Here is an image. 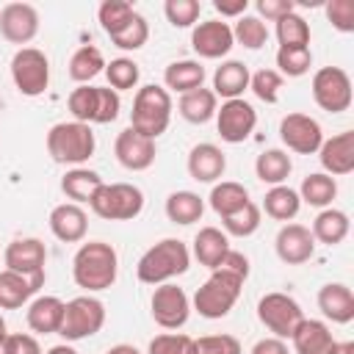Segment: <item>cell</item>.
Masks as SVG:
<instances>
[{
  "label": "cell",
  "instance_id": "obj_53",
  "mask_svg": "<svg viewBox=\"0 0 354 354\" xmlns=\"http://www.w3.org/2000/svg\"><path fill=\"white\" fill-rule=\"evenodd\" d=\"M216 268H221V271H227V274H235V277H241L243 282L249 279V257L241 254V252H235V249H230V252L221 257V263H218Z\"/></svg>",
  "mask_w": 354,
  "mask_h": 354
},
{
  "label": "cell",
  "instance_id": "obj_39",
  "mask_svg": "<svg viewBox=\"0 0 354 354\" xmlns=\"http://www.w3.org/2000/svg\"><path fill=\"white\" fill-rule=\"evenodd\" d=\"M277 39L279 47H310V22L290 11L282 19H277Z\"/></svg>",
  "mask_w": 354,
  "mask_h": 354
},
{
  "label": "cell",
  "instance_id": "obj_18",
  "mask_svg": "<svg viewBox=\"0 0 354 354\" xmlns=\"http://www.w3.org/2000/svg\"><path fill=\"white\" fill-rule=\"evenodd\" d=\"M232 28L221 19H205V22H196L194 30H191V47L199 58H224L230 50H232Z\"/></svg>",
  "mask_w": 354,
  "mask_h": 354
},
{
  "label": "cell",
  "instance_id": "obj_8",
  "mask_svg": "<svg viewBox=\"0 0 354 354\" xmlns=\"http://www.w3.org/2000/svg\"><path fill=\"white\" fill-rule=\"evenodd\" d=\"M257 318L271 332V337L290 340V335L296 332V326L304 321V310H301V304L293 296L274 290V293H266L257 301Z\"/></svg>",
  "mask_w": 354,
  "mask_h": 354
},
{
  "label": "cell",
  "instance_id": "obj_6",
  "mask_svg": "<svg viewBox=\"0 0 354 354\" xmlns=\"http://www.w3.org/2000/svg\"><path fill=\"white\" fill-rule=\"evenodd\" d=\"M88 207L105 221H133L144 210V191L133 183H102Z\"/></svg>",
  "mask_w": 354,
  "mask_h": 354
},
{
  "label": "cell",
  "instance_id": "obj_33",
  "mask_svg": "<svg viewBox=\"0 0 354 354\" xmlns=\"http://www.w3.org/2000/svg\"><path fill=\"white\" fill-rule=\"evenodd\" d=\"M263 210L266 216H271L274 221H290L299 216L301 210V199H299V191L290 188V185H271L263 196Z\"/></svg>",
  "mask_w": 354,
  "mask_h": 354
},
{
  "label": "cell",
  "instance_id": "obj_26",
  "mask_svg": "<svg viewBox=\"0 0 354 354\" xmlns=\"http://www.w3.org/2000/svg\"><path fill=\"white\" fill-rule=\"evenodd\" d=\"M39 282H33L30 277H22L17 271L3 268L0 271V310H19L22 304H28L36 293H39Z\"/></svg>",
  "mask_w": 354,
  "mask_h": 354
},
{
  "label": "cell",
  "instance_id": "obj_54",
  "mask_svg": "<svg viewBox=\"0 0 354 354\" xmlns=\"http://www.w3.org/2000/svg\"><path fill=\"white\" fill-rule=\"evenodd\" d=\"M11 337V354H41V346L33 335L25 332H8Z\"/></svg>",
  "mask_w": 354,
  "mask_h": 354
},
{
  "label": "cell",
  "instance_id": "obj_45",
  "mask_svg": "<svg viewBox=\"0 0 354 354\" xmlns=\"http://www.w3.org/2000/svg\"><path fill=\"white\" fill-rule=\"evenodd\" d=\"M147 39H149V22H147L138 11L133 14V19H130L119 33L111 36V41H113L119 50H141V47L147 44Z\"/></svg>",
  "mask_w": 354,
  "mask_h": 354
},
{
  "label": "cell",
  "instance_id": "obj_57",
  "mask_svg": "<svg viewBox=\"0 0 354 354\" xmlns=\"http://www.w3.org/2000/svg\"><path fill=\"white\" fill-rule=\"evenodd\" d=\"M105 354H141L136 346H130V343H116V346H111Z\"/></svg>",
  "mask_w": 354,
  "mask_h": 354
},
{
  "label": "cell",
  "instance_id": "obj_25",
  "mask_svg": "<svg viewBox=\"0 0 354 354\" xmlns=\"http://www.w3.org/2000/svg\"><path fill=\"white\" fill-rule=\"evenodd\" d=\"M249 66L243 61H221L213 72V94L216 97H224V100H238L246 88H249Z\"/></svg>",
  "mask_w": 354,
  "mask_h": 354
},
{
  "label": "cell",
  "instance_id": "obj_10",
  "mask_svg": "<svg viewBox=\"0 0 354 354\" xmlns=\"http://www.w3.org/2000/svg\"><path fill=\"white\" fill-rule=\"evenodd\" d=\"M313 100L321 111H329V113H343L351 108V100H354V91H351V77L346 69L340 66H321L315 75H313Z\"/></svg>",
  "mask_w": 354,
  "mask_h": 354
},
{
  "label": "cell",
  "instance_id": "obj_35",
  "mask_svg": "<svg viewBox=\"0 0 354 354\" xmlns=\"http://www.w3.org/2000/svg\"><path fill=\"white\" fill-rule=\"evenodd\" d=\"M105 55H102V50L100 47H94V44H83V47H77L75 53H72V58H69V77L75 80V83H80V86H86L88 80H94L100 72H105Z\"/></svg>",
  "mask_w": 354,
  "mask_h": 354
},
{
  "label": "cell",
  "instance_id": "obj_3",
  "mask_svg": "<svg viewBox=\"0 0 354 354\" xmlns=\"http://www.w3.org/2000/svg\"><path fill=\"white\" fill-rule=\"evenodd\" d=\"M97 149L91 124L83 122H58L47 130V155L61 166H83Z\"/></svg>",
  "mask_w": 354,
  "mask_h": 354
},
{
  "label": "cell",
  "instance_id": "obj_61",
  "mask_svg": "<svg viewBox=\"0 0 354 354\" xmlns=\"http://www.w3.org/2000/svg\"><path fill=\"white\" fill-rule=\"evenodd\" d=\"M6 335H8V329H6V318H3V315H0V340H3V337H6Z\"/></svg>",
  "mask_w": 354,
  "mask_h": 354
},
{
  "label": "cell",
  "instance_id": "obj_49",
  "mask_svg": "<svg viewBox=\"0 0 354 354\" xmlns=\"http://www.w3.org/2000/svg\"><path fill=\"white\" fill-rule=\"evenodd\" d=\"M122 111V97L119 91H113L111 86H97V113H94V124H111L116 122Z\"/></svg>",
  "mask_w": 354,
  "mask_h": 354
},
{
  "label": "cell",
  "instance_id": "obj_42",
  "mask_svg": "<svg viewBox=\"0 0 354 354\" xmlns=\"http://www.w3.org/2000/svg\"><path fill=\"white\" fill-rule=\"evenodd\" d=\"M277 72L282 77H301L313 66V53L310 47H279L277 50Z\"/></svg>",
  "mask_w": 354,
  "mask_h": 354
},
{
  "label": "cell",
  "instance_id": "obj_30",
  "mask_svg": "<svg viewBox=\"0 0 354 354\" xmlns=\"http://www.w3.org/2000/svg\"><path fill=\"white\" fill-rule=\"evenodd\" d=\"M105 180L94 171V169H86V166H75V169H69L64 177H61V191L66 194V199H72L75 205H88L91 202V196L100 191V185H102Z\"/></svg>",
  "mask_w": 354,
  "mask_h": 354
},
{
  "label": "cell",
  "instance_id": "obj_4",
  "mask_svg": "<svg viewBox=\"0 0 354 354\" xmlns=\"http://www.w3.org/2000/svg\"><path fill=\"white\" fill-rule=\"evenodd\" d=\"M171 94L163 86L147 83L136 91L133 97V111H130V127L147 138H158L166 133L171 122Z\"/></svg>",
  "mask_w": 354,
  "mask_h": 354
},
{
  "label": "cell",
  "instance_id": "obj_16",
  "mask_svg": "<svg viewBox=\"0 0 354 354\" xmlns=\"http://www.w3.org/2000/svg\"><path fill=\"white\" fill-rule=\"evenodd\" d=\"M113 155L127 171H147L155 163L158 147L152 138L136 133L133 127H124L113 141Z\"/></svg>",
  "mask_w": 354,
  "mask_h": 354
},
{
  "label": "cell",
  "instance_id": "obj_17",
  "mask_svg": "<svg viewBox=\"0 0 354 354\" xmlns=\"http://www.w3.org/2000/svg\"><path fill=\"white\" fill-rule=\"evenodd\" d=\"M274 249H277V257L288 266H301L307 260H313L315 254V238L310 232V227L304 224H296V221H288L279 227L277 238H274Z\"/></svg>",
  "mask_w": 354,
  "mask_h": 354
},
{
  "label": "cell",
  "instance_id": "obj_21",
  "mask_svg": "<svg viewBox=\"0 0 354 354\" xmlns=\"http://www.w3.org/2000/svg\"><path fill=\"white\" fill-rule=\"evenodd\" d=\"M290 343L296 354H337V346H340L332 329L315 318H304L290 335Z\"/></svg>",
  "mask_w": 354,
  "mask_h": 354
},
{
  "label": "cell",
  "instance_id": "obj_36",
  "mask_svg": "<svg viewBox=\"0 0 354 354\" xmlns=\"http://www.w3.org/2000/svg\"><path fill=\"white\" fill-rule=\"evenodd\" d=\"M335 196H337V183H335V177H329L324 171L307 174L301 180V185H299V199L307 202L310 207H321V210L332 207Z\"/></svg>",
  "mask_w": 354,
  "mask_h": 354
},
{
  "label": "cell",
  "instance_id": "obj_23",
  "mask_svg": "<svg viewBox=\"0 0 354 354\" xmlns=\"http://www.w3.org/2000/svg\"><path fill=\"white\" fill-rule=\"evenodd\" d=\"M318 310L332 324H351L354 321V293L346 282H326L318 290Z\"/></svg>",
  "mask_w": 354,
  "mask_h": 354
},
{
  "label": "cell",
  "instance_id": "obj_15",
  "mask_svg": "<svg viewBox=\"0 0 354 354\" xmlns=\"http://www.w3.org/2000/svg\"><path fill=\"white\" fill-rule=\"evenodd\" d=\"M39 33V11L30 3H6L0 8V36L11 44H28Z\"/></svg>",
  "mask_w": 354,
  "mask_h": 354
},
{
  "label": "cell",
  "instance_id": "obj_2",
  "mask_svg": "<svg viewBox=\"0 0 354 354\" xmlns=\"http://www.w3.org/2000/svg\"><path fill=\"white\" fill-rule=\"evenodd\" d=\"M191 266V252L180 238H163L149 246L136 266V274L144 285H163L174 277H183Z\"/></svg>",
  "mask_w": 354,
  "mask_h": 354
},
{
  "label": "cell",
  "instance_id": "obj_38",
  "mask_svg": "<svg viewBox=\"0 0 354 354\" xmlns=\"http://www.w3.org/2000/svg\"><path fill=\"white\" fill-rule=\"evenodd\" d=\"M232 41H238L241 47L246 50H260L266 41H268V28L260 17L254 14H243L235 19V28H232Z\"/></svg>",
  "mask_w": 354,
  "mask_h": 354
},
{
  "label": "cell",
  "instance_id": "obj_37",
  "mask_svg": "<svg viewBox=\"0 0 354 354\" xmlns=\"http://www.w3.org/2000/svg\"><path fill=\"white\" fill-rule=\"evenodd\" d=\"M202 213H205V199L194 191H171L166 196V216L174 224L188 227V224L199 221Z\"/></svg>",
  "mask_w": 354,
  "mask_h": 354
},
{
  "label": "cell",
  "instance_id": "obj_11",
  "mask_svg": "<svg viewBox=\"0 0 354 354\" xmlns=\"http://www.w3.org/2000/svg\"><path fill=\"white\" fill-rule=\"evenodd\" d=\"M149 313L158 326L180 329V326H185V321L191 315V299L185 296V290L180 285L163 282V285H155V290H152Z\"/></svg>",
  "mask_w": 354,
  "mask_h": 354
},
{
  "label": "cell",
  "instance_id": "obj_50",
  "mask_svg": "<svg viewBox=\"0 0 354 354\" xmlns=\"http://www.w3.org/2000/svg\"><path fill=\"white\" fill-rule=\"evenodd\" d=\"M196 354H243L241 340L235 335H205L194 340Z\"/></svg>",
  "mask_w": 354,
  "mask_h": 354
},
{
  "label": "cell",
  "instance_id": "obj_32",
  "mask_svg": "<svg viewBox=\"0 0 354 354\" xmlns=\"http://www.w3.org/2000/svg\"><path fill=\"white\" fill-rule=\"evenodd\" d=\"M293 171V160L285 149H263L254 160V174L266 185H285Z\"/></svg>",
  "mask_w": 354,
  "mask_h": 354
},
{
  "label": "cell",
  "instance_id": "obj_29",
  "mask_svg": "<svg viewBox=\"0 0 354 354\" xmlns=\"http://www.w3.org/2000/svg\"><path fill=\"white\" fill-rule=\"evenodd\" d=\"M348 230H351L348 213H343V210H337V207H324V210L313 218V227H310L313 238H315L318 243H326V246L343 243L346 235H348Z\"/></svg>",
  "mask_w": 354,
  "mask_h": 354
},
{
  "label": "cell",
  "instance_id": "obj_51",
  "mask_svg": "<svg viewBox=\"0 0 354 354\" xmlns=\"http://www.w3.org/2000/svg\"><path fill=\"white\" fill-rule=\"evenodd\" d=\"M324 11H326V19L335 30H340V33L354 30V3L351 0H329L324 6Z\"/></svg>",
  "mask_w": 354,
  "mask_h": 354
},
{
  "label": "cell",
  "instance_id": "obj_56",
  "mask_svg": "<svg viewBox=\"0 0 354 354\" xmlns=\"http://www.w3.org/2000/svg\"><path fill=\"white\" fill-rule=\"evenodd\" d=\"M249 354H290V351H288V343L285 340H279V337H263V340H257L252 346Z\"/></svg>",
  "mask_w": 354,
  "mask_h": 354
},
{
  "label": "cell",
  "instance_id": "obj_9",
  "mask_svg": "<svg viewBox=\"0 0 354 354\" xmlns=\"http://www.w3.org/2000/svg\"><path fill=\"white\" fill-rule=\"evenodd\" d=\"M11 80L22 97H39L50 86V58L39 47H19L11 58Z\"/></svg>",
  "mask_w": 354,
  "mask_h": 354
},
{
  "label": "cell",
  "instance_id": "obj_27",
  "mask_svg": "<svg viewBox=\"0 0 354 354\" xmlns=\"http://www.w3.org/2000/svg\"><path fill=\"white\" fill-rule=\"evenodd\" d=\"M216 111H218V97L205 86L194 88L188 94H180V100H177V113L191 124H205V122L216 119Z\"/></svg>",
  "mask_w": 354,
  "mask_h": 354
},
{
  "label": "cell",
  "instance_id": "obj_14",
  "mask_svg": "<svg viewBox=\"0 0 354 354\" xmlns=\"http://www.w3.org/2000/svg\"><path fill=\"white\" fill-rule=\"evenodd\" d=\"M279 138L296 155H315L318 147H321V141H324V130H321L318 119L296 111V113L282 116V122H279Z\"/></svg>",
  "mask_w": 354,
  "mask_h": 354
},
{
  "label": "cell",
  "instance_id": "obj_24",
  "mask_svg": "<svg viewBox=\"0 0 354 354\" xmlns=\"http://www.w3.org/2000/svg\"><path fill=\"white\" fill-rule=\"evenodd\" d=\"M64 304L58 296H36L28 304L25 321L30 326V332L36 335H58L61 321H64Z\"/></svg>",
  "mask_w": 354,
  "mask_h": 354
},
{
  "label": "cell",
  "instance_id": "obj_47",
  "mask_svg": "<svg viewBox=\"0 0 354 354\" xmlns=\"http://www.w3.org/2000/svg\"><path fill=\"white\" fill-rule=\"evenodd\" d=\"M147 354H196L194 337L183 332H163L149 340Z\"/></svg>",
  "mask_w": 354,
  "mask_h": 354
},
{
  "label": "cell",
  "instance_id": "obj_46",
  "mask_svg": "<svg viewBox=\"0 0 354 354\" xmlns=\"http://www.w3.org/2000/svg\"><path fill=\"white\" fill-rule=\"evenodd\" d=\"M285 77L277 72V69H257L252 77H249V88L257 100H263L266 105H274L279 100V88H282Z\"/></svg>",
  "mask_w": 354,
  "mask_h": 354
},
{
  "label": "cell",
  "instance_id": "obj_28",
  "mask_svg": "<svg viewBox=\"0 0 354 354\" xmlns=\"http://www.w3.org/2000/svg\"><path fill=\"white\" fill-rule=\"evenodd\" d=\"M230 252V235L218 227H202L194 235V257L199 260V266L205 268H216L221 263V257Z\"/></svg>",
  "mask_w": 354,
  "mask_h": 354
},
{
  "label": "cell",
  "instance_id": "obj_19",
  "mask_svg": "<svg viewBox=\"0 0 354 354\" xmlns=\"http://www.w3.org/2000/svg\"><path fill=\"white\" fill-rule=\"evenodd\" d=\"M318 160L324 166V174L343 177L354 171V133L343 130L332 138H324L318 147Z\"/></svg>",
  "mask_w": 354,
  "mask_h": 354
},
{
  "label": "cell",
  "instance_id": "obj_43",
  "mask_svg": "<svg viewBox=\"0 0 354 354\" xmlns=\"http://www.w3.org/2000/svg\"><path fill=\"white\" fill-rule=\"evenodd\" d=\"M105 75H108V86L113 91H130L138 86L141 69L133 58H113L111 64H105Z\"/></svg>",
  "mask_w": 354,
  "mask_h": 354
},
{
  "label": "cell",
  "instance_id": "obj_58",
  "mask_svg": "<svg viewBox=\"0 0 354 354\" xmlns=\"http://www.w3.org/2000/svg\"><path fill=\"white\" fill-rule=\"evenodd\" d=\"M44 354H77V351H75V348H72L69 343H58V346H53V348H47Z\"/></svg>",
  "mask_w": 354,
  "mask_h": 354
},
{
  "label": "cell",
  "instance_id": "obj_55",
  "mask_svg": "<svg viewBox=\"0 0 354 354\" xmlns=\"http://www.w3.org/2000/svg\"><path fill=\"white\" fill-rule=\"evenodd\" d=\"M213 8L221 14V17H243L246 8H249V0H213Z\"/></svg>",
  "mask_w": 354,
  "mask_h": 354
},
{
  "label": "cell",
  "instance_id": "obj_52",
  "mask_svg": "<svg viewBox=\"0 0 354 354\" xmlns=\"http://www.w3.org/2000/svg\"><path fill=\"white\" fill-rule=\"evenodd\" d=\"M254 8H257V17H260V19L266 17V19L277 22V19H282L285 14L296 11V3H293V0H257Z\"/></svg>",
  "mask_w": 354,
  "mask_h": 354
},
{
  "label": "cell",
  "instance_id": "obj_59",
  "mask_svg": "<svg viewBox=\"0 0 354 354\" xmlns=\"http://www.w3.org/2000/svg\"><path fill=\"white\" fill-rule=\"evenodd\" d=\"M337 354H354V343H351V340L340 343V346H337Z\"/></svg>",
  "mask_w": 354,
  "mask_h": 354
},
{
  "label": "cell",
  "instance_id": "obj_44",
  "mask_svg": "<svg viewBox=\"0 0 354 354\" xmlns=\"http://www.w3.org/2000/svg\"><path fill=\"white\" fill-rule=\"evenodd\" d=\"M66 108L72 113L75 122H83V124H94V113H97V86H77L72 88L69 100H66Z\"/></svg>",
  "mask_w": 354,
  "mask_h": 354
},
{
  "label": "cell",
  "instance_id": "obj_5",
  "mask_svg": "<svg viewBox=\"0 0 354 354\" xmlns=\"http://www.w3.org/2000/svg\"><path fill=\"white\" fill-rule=\"evenodd\" d=\"M243 290V279L235 274H227L221 268H213L210 277L196 288L194 293V310L207 318V321H218L224 315H230V310L235 307V301L241 299Z\"/></svg>",
  "mask_w": 354,
  "mask_h": 354
},
{
  "label": "cell",
  "instance_id": "obj_40",
  "mask_svg": "<svg viewBox=\"0 0 354 354\" xmlns=\"http://www.w3.org/2000/svg\"><path fill=\"white\" fill-rule=\"evenodd\" d=\"M133 14H136L133 3H124V0H102L100 8H97L100 28H102L108 36L119 33V30L133 19Z\"/></svg>",
  "mask_w": 354,
  "mask_h": 354
},
{
  "label": "cell",
  "instance_id": "obj_20",
  "mask_svg": "<svg viewBox=\"0 0 354 354\" xmlns=\"http://www.w3.org/2000/svg\"><path fill=\"white\" fill-rule=\"evenodd\" d=\"M50 232L64 243H80L88 232V216L75 202H61L50 210Z\"/></svg>",
  "mask_w": 354,
  "mask_h": 354
},
{
  "label": "cell",
  "instance_id": "obj_22",
  "mask_svg": "<svg viewBox=\"0 0 354 354\" xmlns=\"http://www.w3.org/2000/svg\"><path fill=\"white\" fill-rule=\"evenodd\" d=\"M188 174L191 180L196 183H218L224 177V169H227V155L221 152V147L216 144H196L191 152H188Z\"/></svg>",
  "mask_w": 354,
  "mask_h": 354
},
{
  "label": "cell",
  "instance_id": "obj_41",
  "mask_svg": "<svg viewBox=\"0 0 354 354\" xmlns=\"http://www.w3.org/2000/svg\"><path fill=\"white\" fill-rule=\"evenodd\" d=\"M221 224H224V232H227V235L249 238V235H254V232L260 230V207H257L254 202H246L241 210L224 216Z\"/></svg>",
  "mask_w": 354,
  "mask_h": 354
},
{
  "label": "cell",
  "instance_id": "obj_7",
  "mask_svg": "<svg viewBox=\"0 0 354 354\" xmlns=\"http://www.w3.org/2000/svg\"><path fill=\"white\" fill-rule=\"evenodd\" d=\"M102 324H105V304L94 293H83L64 304V321H61L58 335L66 343H77V340L97 335Z\"/></svg>",
  "mask_w": 354,
  "mask_h": 354
},
{
  "label": "cell",
  "instance_id": "obj_12",
  "mask_svg": "<svg viewBox=\"0 0 354 354\" xmlns=\"http://www.w3.org/2000/svg\"><path fill=\"white\" fill-rule=\"evenodd\" d=\"M254 127H257V111L243 97L224 100L221 108L216 111V130L227 144H243Z\"/></svg>",
  "mask_w": 354,
  "mask_h": 354
},
{
  "label": "cell",
  "instance_id": "obj_60",
  "mask_svg": "<svg viewBox=\"0 0 354 354\" xmlns=\"http://www.w3.org/2000/svg\"><path fill=\"white\" fill-rule=\"evenodd\" d=\"M0 354H11V337L8 335L0 340Z\"/></svg>",
  "mask_w": 354,
  "mask_h": 354
},
{
  "label": "cell",
  "instance_id": "obj_34",
  "mask_svg": "<svg viewBox=\"0 0 354 354\" xmlns=\"http://www.w3.org/2000/svg\"><path fill=\"white\" fill-rule=\"evenodd\" d=\"M207 202H210L213 213L224 218V216H230V213L241 210V207H243L246 202H252V199H249V191H246V185H243V183L221 180V183H213Z\"/></svg>",
  "mask_w": 354,
  "mask_h": 354
},
{
  "label": "cell",
  "instance_id": "obj_1",
  "mask_svg": "<svg viewBox=\"0 0 354 354\" xmlns=\"http://www.w3.org/2000/svg\"><path fill=\"white\" fill-rule=\"evenodd\" d=\"M72 277L75 285L86 293H100L113 288L119 277V254L105 241H88L80 243V249L72 257Z\"/></svg>",
  "mask_w": 354,
  "mask_h": 354
},
{
  "label": "cell",
  "instance_id": "obj_48",
  "mask_svg": "<svg viewBox=\"0 0 354 354\" xmlns=\"http://www.w3.org/2000/svg\"><path fill=\"white\" fill-rule=\"evenodd\" d=\"M163 14H166L169 25H174V28H194L202 14V3L199 0H166Z\"/></svg>",
  "mask_w": 354,
  "mask_h": 354
},
{
  "label": "cell",
  "instance_id": "obj_13",
  "mask_svg": "<svg viewBox=\"0 0 354 354\" xmlns=\"http://www.w3.org/2000/svg\"><path fill=\"white\" fill-rule=\"evenodd\" d=\"M3 263L8 271H17L22 277H30L33 282L44 285L47 274H44V263H47V249L39 238H17L6 246L3 252Z\"/></svg>",
  "mask_w": 354,
  "mask_h": 354
},
{
  "label": "cell",
  "instance_id": "obj_31",
  "mask_svg": "<svg viewBox=\"0 0 354 354\" xmlns=\"http://www.w3.org/2000/svg\"><path fill=\"white\" fill-rule=\"evenodd\" d=\"M163 83H166V91H177V94H188L194 88H202L205 83V66L199 61H171L166 69H163Z\"/></svg>",
  "mask_w": 354,
  "mask_h": 354
}]
</instances>
